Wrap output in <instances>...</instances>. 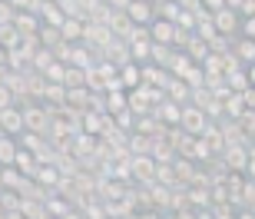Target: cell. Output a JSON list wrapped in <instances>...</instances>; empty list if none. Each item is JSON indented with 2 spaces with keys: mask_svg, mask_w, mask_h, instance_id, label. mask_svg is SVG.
<instances>
[{
  "mask_svg": "<svg viewBox=\"0 0 255 219\" xmlns=\"http://www.w3.org/2000/svg\"><path fill=\"white\" fill-rule=\"evenodd\" d=\"M209 116L199 110V106H182V120H179V130L186 136H192V140H199V136L209 133Z\"/></svg>",
  "mask_w": 255,
  "mask_h": 219,
  "instance_id": "6da1fadb",
  "label": "cell"
},
{
  "mask_svg": "<svg viewBox=\"0 0 255 219\" xmlns=\"http://www.w3.org/2000/svg\"><path fill=\"white\" fill-rule=\"evenodd\" d=\"M212 27H216L219 37L239 40V33H242V17H239L236 10H232V3H226V10H219L216 17H212Z\"/></svg>",
  "mask_w": 255,
  "mask_h": 219,
  "instance_id": "7a4b0ae2",
  "label": "cell"
},
{
  "mask_svg": "<svg viewBox=\"0 0 255 219\" xmlns=\"http://www.w3.org/2000/svg\"><path fill=\"white\" fill-rule=\"evenodd\" d=\"M23 123H27V133L50 136V110H47L43 103H30V106H23Z\"/></svg>",
  "mask_w": 255,
  "mask_h": 219,
  "instance_id": "3957f363",
  "label": "cell"
},
{
  "mask_svg": "<svg viewBox=\"0 0 255 219\" xmlns=\"http://www.w3.org/2000/svg\"><path fill=\"white\" fill-rule=\"evenodd\" d=\"M156 170H159V163L152 160V156H129V173H132V180L139 183V186H146V190L156 183Z\"/></svg>",
  "mask_w": 255,
  "mask_h": 219,
  "instance_id": "277c9868",
  "label": "cell"
},
{
  "mask_svg": "<svg viewBox=\"0 0 255 219\" xmlns=\"http://www.w3.org/2000/svg\"><path fill=\"white\" fill-rule=\"evenodd\" d=\"M126 17H129L132 27L149 30L152 23H156V10H152L149 0H126Z\"/></svg>",
  "mask_w": 255,
  "mask_h": 219,
  "instance_id": "5b68a950",
  "label": "cell"
},
{
  "mask_svg": "<svg viewBox=\"0 0 255 219\" xmlns=\"http://www.w3.org/2000/svg\"><path fill=\"white\" fill-rule=\"evenodd\" d=\"M23 133H27L23 110H20V106H10V110H3V113H0V136H13V140H20Z\"/></svg>",
  "mask_w": 255,
  "mask_h": 219,
  "instance_id": "8992f818",
  "label": "cell"
},
{
  "mask_svg": "<svg viewBox=\"0 0 255 219\" xmlns=\"http://www.w3.org/2000/svg\"><path fill=\"white\" fill-rule=\"evenodd\" d=\"M172 176H176V186L189 190V186H196V180H199V163L176 156V163H172Z\"/></svg>",
  "mask_w": 255,
  "mask_h": 219,
  "instance_id": "52a82bcc",
  "label": "cell"
},
{
  "mask_svg": "<svg viewBox=\"0 0 255 219\" xmlns=\"http://www.w3.org/2000/svg\"><path fill=\"white\" fill-rule=\"evenodd\" d=\"M149 40H152V47H176V23L156 20L149 27Z\"/></svg>",
  "mask_w": 255,
  "mask_h": 219,
  "instance_id": "ba28073f",
  "label": "cell"
},
{
  "mask_svg": "<svg viewBox=\"0 0 255 219\" xmlns=\"http://www.w3.org/2000/svg\"><path fill=\"white\" fill-rule=\"evenodd\" d=\"M129 110V93L126 90H106L103 93V113L106 116H120Z\"/></svg>",
  "mask_w": 255,
  "mask_h": 219,
  "instance_id": "9c48e42d",
  "label": "cell"
},
{
  "mask_svg": "<svg viewBox=\"0 0 255 219\" xmlns=\"http://www.w3.org/2000/svg\"><path fill=\"white\" fill-rule=\"evenodd\" d=\"M116 86H120V90H126V93L139 90V86H142V67H139V63H126V67H120Z\"/></svg>",
  "mask_w": 255,
  "mask_h": 219,
  "instance_id": "30bf717a",
  "label": "cell"
},
{
  "mask_svg": "<svg viewBox=\"0 0 255 219\" xmlns=\"http://www.w3.org/2000/svg\"><path fill=\"white\" fill-rule=\"evenodd\" d=\"M40 23H43V27H63L66 23V13L63 10H60V3H53V0H43V3H40Z\"/></svg>",
  "mask_w": 255,
  "mask_h": 219,
  "instance_id": "8fae6325",
  "label": "cell"
},
{
  "mask_svg": "<svg viewBox=\"0 0 255 219\" xmlns=\"http://www.w3.org/2000/svg\"><path fill=\"white\" fill-rule=\"evenodd\" d=\"M17 156H20V140L0 136V170L3 166H17Z\"/></svg>",
  "mask_w": 255,
  "mask_h": 219,
  "instance_id": "7c38bea8",
  "label": "cell"
},
{
  "mask_svg": "<svg viewBox=\"0 0 255 219\" xmlns=\"http://www.w3.org/2000/svg\"><path fill=\"white\" fill-rule=\"evenodd\" d=\"M182 53H186V57H189L192 63H199V67H202V60H206L209 53H212V50H209V43H206L202 37H196V33H192V37H189V43L182 47Z\"/></svg>",
  "mask_w": 255,
  "mask_h": 219,
  "instance_id": "4fadbf2b",
  "label": "cell"
},
{
  "mask_svg": "<svg viewBox=\"0 0 255 219\" xmlns=\"http://www.w3.org/2000/svg\"><path fill=\"white\" fill-rule=\"evenodd\" d=\"M232 57H236L242 67H252V63H255V43H252V40H246V37H239L236 47H232Z\"/></svg>",
  "mask_w": 255,
  "mask_h": 219,
  "instance_id": "5bb4252c",
  "label": "cell"
},
{
  "mask_svg": "<svg viewBox=\"0 0 255 219\" xmlns=\"http://www.w3.org/2000/svg\"><path fill=\"white\" fill-rule=\"evenodd\" d=\"M189 96H192V90L182 83V80H176V76H172L169 86H166V100H172L176 106H186V100H189Z\"/></svg>",
  "mask_w": 255,
  "mask_h": 219,
  "instance_id": "9a60e30c",
  "label": "cell"
},
{
  "mask_svg": "<svg viewBox=\"0 0 255 219\" xmlns=\"http://www.w3.org/2000/svg\"><path fill=\"white\" fill-rule=\"evenodd\" d=\"M43 106H66V86L47 83V90H43Z\"/></svg>",
  "mask_w": 255,
  "mask_h": 219,
  "instance_id": "2e32d148",
  "label": "cell"
},
{
  "mask_svg": "<svg viewBox=\"0 0 255 219\" xmlns=\"http://www.w3.org/2000/svg\"><path fill=\"white\" fill-rule=\"evenodd\" d=\"M10 106H17V100H13V93H10L7 86L0 83V113H3V110H10Z\"/></svg>",
  "mask_w": 255,
  "mask_h": 219,
  "instance_id": "e0dca14e",
  "label": "cell"
},
{
  "mask_svg": "<svg viewBox=\"0 0 255 219\" xmlns=\"http://www.w3.org/2000/svg\"><path fill=\"white\" fill-rule=\"evenodd\" d=\"M246 80H249V86L255 90V63H252V67H246Z\"/></svg>",
  "mask_w": 255,
  "mask_h": 219,
  "instance_id": "ac0fdd59",
  "label": "cell"
},
{
  "mask_svg": "<svg viewBox=\"0 0 255 219\" xmlns=\"http://www.w3.org/2000/svg\"><path fill=\"white\" fill-rule=\"evenodd\" d=\"M236 219H255V213H249V210H242V213H239V216Z\"/></svg>",
  "mask_w": 255,
  "mask_h": 219,
  "instance_id": "d6986e66",
  "label": "cell"
},
{
  "mask_svg": "<svg viewBox=\"0 0 255 219\" xmlns=\"http://www.w3.org/2000/svg\"><path fill=\"white\" fill-rule=\"evenodd\" d=\"M249 146H255V136H252V140H249Z\"/></svg>",
  "mask_w": 255,
  "mask_h": 219,
  "instance_id": "ffe728a7",
  "label": "cell"
},
{
  "mask_svg": "<svg viewBox=\"0 0 255 219\" xmlns=\"http://www.w3.org/2000/svg\"><path fill=\"white\" fill-rule=\"evenodd\" d=\"M103 219H110V216H103Z\"/></svg>",
  "mask_w": 255,
  "mask_h": 219,
  "instance_id": "44dd1931",
  "label": "cell"
}]
</instances>
